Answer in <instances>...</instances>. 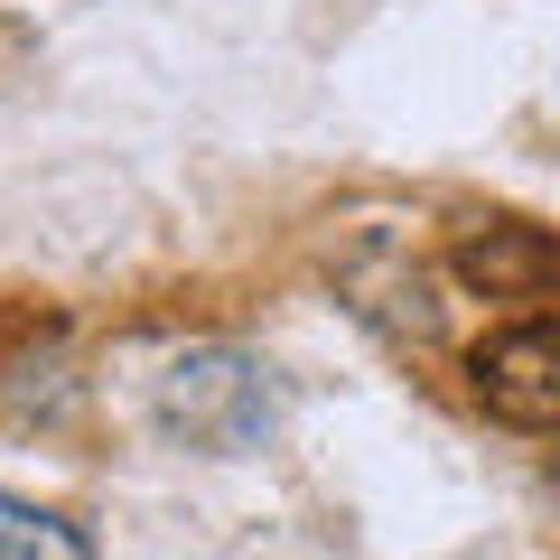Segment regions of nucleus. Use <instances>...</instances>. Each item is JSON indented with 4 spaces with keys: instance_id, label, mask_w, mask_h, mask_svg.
<instances>
[{
    "instance_id": "1",
    "label": "nucleus",
    "mask_w": 560,
    "mask_h": 560,
    "mask_svg": "<svg viewBox=\"0 0 560 560\" xmlns=\"http://www.w3.org/2000/svg\"><path fill=\"white\" fill-rule=\"evenodd\" d=\"M160 420L168 440L234 458V448H261V430H271V383L243 355H178L160 374Z\"/></svg>"
},
{
    "instance_id": "2",
    "label": "nucleus",
    "mask_w": 560,
    "mask_h": 560,
    "mask_svg": "<svg viewBox=\"0 0 560 560\" xmlns=\"http://www.w3.org/2000/svg\"><path fill=\"white\" fill-rule=\"evenodd\" d=\"M477 393L514 430H560V327H514L477 355Z\"/></svg>"
},
{
    "instance_id": "3",
    "label": "nucleus",
    "mask_w": 560,
    "mask_h": 560,
    "mask_svg": "<svg viewBox=\"0 0 560 560\" xmlns=\"http://www.w3.org/2000/svg\"><path fill=\"white\" fill-rule=\"evenodd\" d=\"M458 280L486 290V300H541V290L560 280V243L533 234V224H486V234L458 253Z\"/></svg>"
},
{
    "instance_id": "4",
    "label": "nucleus",
    "mask_w": 560,
    "mask_h": 560,
    "mask_svg": "<svg viewBox=\"0 0 560 560\" xmlns=\"http://www.w3.org/2000/svg\"><path fill=\"white\" fill-rule=\"evenodd\" d=\"M0 560H94V541H84L75 523L38 514V504L0 495Z\"/></svg>"
}]
</instances>
